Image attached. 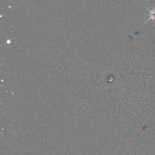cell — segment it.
I'll list each match as a JSON object with an SVG mask.
<instances>
[{
  "instance_id": "obj_1",
  "label": "cell",
  "mask_w": 155,
  "mask_h": 155,
  "mask_svg": "<svg viewBox=\"0 0 155 155\" xmlns=\"http://www.w3.org/2000/svg\"><path fill=\"white\" fill-rule=\"evenodd\" d=\"M145 8L148 11L149 13H148V18L144 22L143 25L145 24L146 23H147L150 20H153L154 21L155 20V5L154 4V5L151 8H150L149 7H148L147 6H145Z\"/></svg>"
}]
</instances>
